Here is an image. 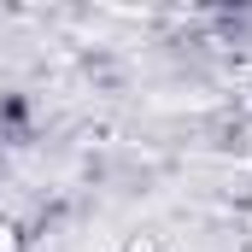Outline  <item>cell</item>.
Returning a JSON list of instances; mask_svg holds the SVG:
<instances>
[{"label": "cell", "instance_id": "cell-1", "mask_svg": "<svg viewBox=\"0 0 252 252\" xmlns=\"http://www.w3.org/2000/svg\"><path fill=\"white\" fill-rule=\"evenodd\" d=\"M0 252H18V235H12V223H0Z\"/></svg>", "mask_w": 252, "mask_h": 252}]
</instances>
